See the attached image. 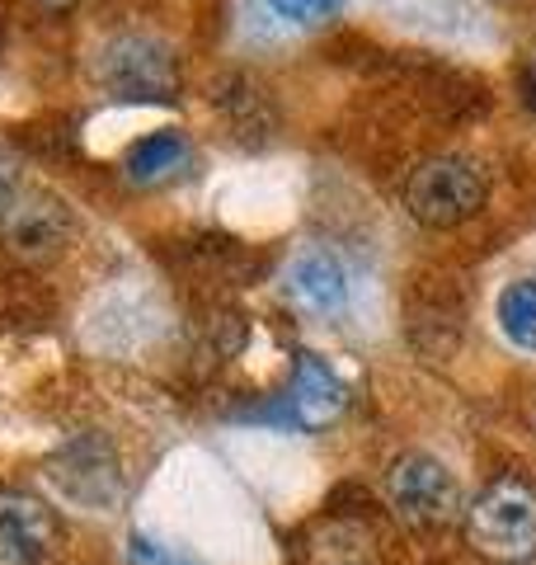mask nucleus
<instances>
[{
    "mask_svg": "<svg viewBox=\"0 0 536 565\" xmlns=\"http://www.w3.org/2000/svg\"><path fill=\"white\" fill-rule=\"evenodd\" d=\"M0 222H6V245L20 259H52L71 236V212L52 193H20Z\"/></svg>",
    "mask_w": 536,
    "mask_h": 565,
    "instance_id": "8",
    "label": "nucleus"
},
{
    "mask_svg": "<svg viewBox=\"0 0 536 565\" xmlns=\"http://www.w3.org/2000/svg\"><path fill=\"white\" fill-rule=\"evenodd\" d=\"M532 81H536V47H532Z\"/></svg>",
    "mask_w": 536,
    "mask_h": 565,
    "instance_id": "17",
    "label": "nucleus"
},
{
    "mask_svg": "<svg viewBox=\"0 0 536 565\" xmlns=\"http://www.w3.org/2000/svg\"><path fill=\"white\" fill-rule=\"evenodd\" d=\"M301 565H377V552H372V537L363 533V527H353V523H325L307 542Z\"/></svg>",
    "mask_w": 536,
    "mask_h": 565,
    "instance_id": "11",
    "label": "nucleus"
},
{
    "mask_svg": "<svg viewBox=\"0 0 536 565\" xmlns=\"http://www.w3.org/2000/svg\"><path fill=\"white\" fill-rule=\"evenodd\" d=\"M282 288H288V297L301 311L339 316L349 307L353 282H349L344 259H339L330 245H301V250L292 255V264H288V274H282Z\"/></svg>",
    "mask_w": 536,
    "mask_h": 565,
    "instance_id": "7",
    "label": "nucleus"
},
{
    "mask_svg": "<svg viewBox=\"0 0 536 565\" xmlns=\"http://www.w3.org/2000/svg\"><path fill=\"white\" fill-rule=\"evenodd\" d=\"M122 166H128V174H132L137 184L170 180V174H179V170L189 166V141H184V132H174V128L147 132L141 141H132V147H128Z\"/></svg>",
    "mask_w": 536,
    "mask_h": 565,
    "instance_id": "10",
    "label": "nucleus"
},
{
    "mask_svg": "<svg viewBox=\"0 0 536 565\" xmlns=\"http://www.w3.org/2000/svg\"><path fill=\"white\" fill-rule=\"evenodd\" d=\"M386 494L396 514L415 527H447L461 519V486L438 457L428 452H405L396 467L386 471Z\"/></svg>",
    "mask_w": 536,
    "mask_h": 565,
    "instance_id": "4",
    "label": "nucleus"
},
{
    "mask_svg": "<svg viewBox=\"0 0 536 565\" xmlns=\"http://www.w3.org/2000/svg\"><path fill=\"white\" fill-rule=\"evenodd\" d=\"M339 6H344V0H268V10L292 24H320V20H330V14H339Z\"/></svg>",
    "mask_w": 536,
    "mask_h": 565,
    "instance_id": "14",
    "label": "nucleus"
},
{
    "mask_svg": "<svg viewBox=\"0 0 536 565\" xmlns=\"http://www.w3.org/2000/svg\"><path fill=\"white\" fill-rule=\"evenodd\" d=\"M485 193H490V184H485V174H480V166L461 161V156H438V161H424L409 174L405 207L415 222L442 232V226H461L467 217H475V212L485 207Z\"/></svg>",
    "mask_w": 536,
    "mask_h": 565,
    "instance_id": "3",
    "label": "nucleus"
},
{
    "mask_svg": "<svg viewBox=\"0 0 536 565\" xmlns=\"http://www.w3.org/2000/svg\"><path fill=\"white\" fill-rule=\"evenodd\" d=\"M95 76L122 104H170L179 95V66L170 47L141 33H118L104 43Z\"/></svg>",
    "mask_w": 536,
    "mask_h": 565,
    "instance_id": "2",
    "label": "nucleus"
},
{
    "mask_svg": "<svg viewBox=\"0 0 536 565\" xmlns=\"http://www.w3.org/2000/svg\"><path fill=\"white\" fill-rule=\"evenodd\" d=\"M494 316L513 349L536 353V278H513L508 288L499 292Z\"/></svg>",
    "mask_w": 536,
    "mask_h": 565,
    "instance_id": "12",
    "label": "nucleus"
},
{
    "mask_svg": "<svg viewBox=\"0 0 536 565\" xmlns=\"http://www.w3.org/2000/svg\"><path fill=\"white\" fill-rule=\"evenodd\" d=\"M47 481L57 486V494L76 509H95V514H114L122 500V471L118 457L104 438L85 434L71 448H62L47 462Z\"/></svg>",
    "mask_w": 536,
    "mask_h": 565,
    "instance_id": "5",
    "label": "nucleus"
},
{
    "mask_svg": "<svg viewBox=\"0 0 536 565\" xmlns=\"http://www.w3.org/2000/svg\"><path fill=\"white\" fill-rule=\"evenodd\" d=\"M467 537L480 556L504 565L536 556V494L523 481H494L467 509Z\"/></svg>",
    "mask_w": 536,
    "mask_h": 565,
    "instance_id": "1",
    "label": "nucleus"
},
{
    "mask_svg": "<svg viewBox=\"0 0 536 565\" xmlns=\"http://www.w3.org/2000/svg\"><path fill=\"white\" fill-rule=\"evenodd\" d=\"M57 552V523L39 494L0 490V565H43Z\"/></svg>",
    "mask_w": 536,
    "mask_h": 565,
    "instance_id": "6",
    "label": "nucleus"
},
{
    "mask_svg": "<svg viewBox=\"0 0 536 565\" xmlns=\"http://www.w3.org/2000/svg\"><path fill=\"white\" fill-rule=\"evenodd\" d=\"M43 6H47V10H71L76 0H43Z\"/></svg>",
    "mask_w": 536,
    "mask_h": 565,
    "instance_id": "16",
    "label": "nucleus"
},
{
    "mask_svg": "<svg viewBox=\"0 0 536 565\" xmlns=\"http://www.w3.org/2000/svg\"><path fill=\"white\" fill-rule=\"evenodd\" d=\"M349 405V386L339 382V373L330 363H320L315 353H297L292 367V386H288V411L301 429H325L344 415Z\"/></svg>",
    "mask_w": 536,
    "mask_h": 565,
    "instance_id": "9",
    "label": "nucleus"
},
{
    "mask_svg": "<svg viewBox=\"0 0 536 565\" xmlns=\"http://www.w3.org/2000/svg\"><path fill=\"white\" fill-rule=\"evenodd\" d=\"M128 556H132V565H203V561H193L189 552H179V546H170V542H156L147 533H137L128 542Z\"/></svg>",
    "mask_w": 536,
    "mask_h": 565,
    "instance_id": "13",
    "label": "nucleus"
},
{
    "mask_svg": "<svg viewBox=\"0 0 536 565\" xmlns=\"http://www.w3.org/2000/svg\"><path fill=\"white\" fill-rule=\"evenodd\" d=\"M20 199V166L10 161L6 151H0V217L10 212V203Z\"/></svg>",
    "mask_w": 536,
    "mask_h": 565,
    "instance_id": "15",
    "label": "nucleus"
}]
</instances>
